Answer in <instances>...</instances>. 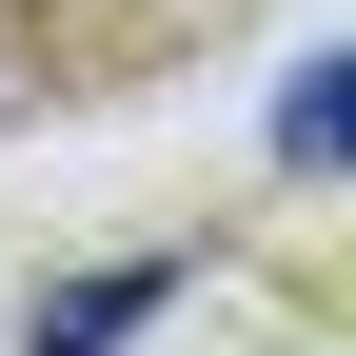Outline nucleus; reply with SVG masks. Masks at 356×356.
<instances>
[{
  "label": "nucleus",
  "instance_id": "1",
  "mask_svg": "<svg viewBox=\"0 0 356 356\" xmlns=\"http://www.w3.org/2000/svg\"><path fill=\"white\" fill-rule=\"evenodd\" d=\"M159 297H178V257H119V277H79V297H40V337H20V356H119V337L159 317Z\"/></svg>",
  "mask_w": 356,
  "mask_h": 356
},
{
  "label": "nucleus",
  "instance_id": "2",
  "mask_svg": "<svg viewBox=\"0 0 356 356\" xmlns=\"http://www.w3.org/2000/svg\"><path fill=\"white\" fill-rule=\"evenodd\" d=\"M277 159H297V178H337V159H356V60H317V79L277 99Z\"/></svg>",
  "mask_w": 356,
  "mask_h": 356
}]
</instances>
